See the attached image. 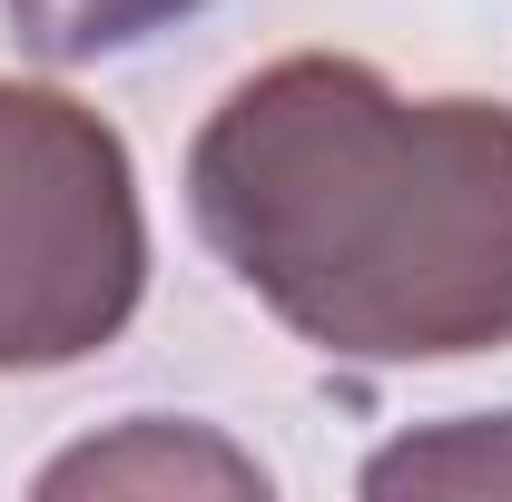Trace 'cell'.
Listing matches in <instances>:
<instances>
[{"label":"cell","mask_w":512,"mask_h":502,"mask_svg":"<svg viewBox=\"0 0 512 502\" xmlns=\"http://www.w3.org/2000/svg\"><path fill=\"white\" fill-rule=\"evenodd\" d=\"M188 217L325 365H463L512 345L503 99H414L375 60L296 50L207 109Z\"/></svg>","instance_id":"6da1fadb"},{"label":"cell","mask_w":512,"mask_h":502,"mask_svg":"<svg viewBox=\"0 0 512 502\" xmlns=\"http://www.w3.org/2000/svg\"><path fill=\"white\" fill-rule=\"evenodd\" d=\"M148 296L128 138L50 79H0V375H60L119 345Z\"/></svg>","instance_id":"7a4b0ae2"},{"label":"cell","mask_w":512,"mask_h":502,"mask_svg":"<svg viewBox=\"0 0 512 502\" xmlns=\"http://www.w3.org/2000/svg\"><path fill=\"white\" fill-rule=\"evenodd\" d=\"M266 493V463L217 443L207 424H168V414H128L109 443H79L40 473V493Z\"/></svg>","instance_id":"3957f363"},{"label":"cell","mask_w":512,"mask_h":502,"mask_svg":"<svg viewBox=\"0 0 512 502\" xmlns=\"http://www.w3.org/2000/svg\"><path fill=\"white\" fill-rule=\"evenodd\" d=\"M10 40L50 69H89V60H128L148 40H168L178 20H197L207 0H0Z\"/></svg>","instance_id":"277c9868"},{"label":"cell","mask_w":512,"mask_h":502,"mask_svg":"<svg viewBox=\"0 0 512 502\" xmlns=\"http://www.w3.org/2000/svg\"><path fill=\"white\" fill-rule=\"evenodd\" d=\"M365 493H512V414H453L365 463Z\"/></svg>","instance_id":"5b68a950"}]
</instances>
